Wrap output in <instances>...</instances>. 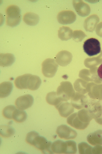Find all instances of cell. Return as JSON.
<instances>
[{
	"label": "cell",
	"instance_id": "1",
	"mask_svg": "<svg viewBox=\"0 0 102 154\" xmlns=\"http://www.w3.org/2000/svg\"><path fill=\"white\" fill-rule=\"evenodd\" d=\"M93 116L88 109H83L72 114L67 119L68 125L77 130H84L88 126Z\"/></svg>",
	"mask_w": 102,
	"mask_h": 154
},
{
	"label": "cell",
	"instance_id": "2",
	"mask_svg": "<svg viewBox=\"0 0 102 154\" xmlns=\"http://www.w3.org/2000/svg\"><path fill=\"white\" fill-rule=\"evenodd\" d=\"M26 141L27 143L35 146L43 153H54L51 150V141H48L35 131H32L27 134Z\"/></svg>",
	"mask_w": 102,
	"mask_h": 154
},
{
	"label": "cell",
	"instance_id": "3",
	"mask_svg": "<svg viewBox=\"0 0 102 154\" xmlns=\"http://www.w3.org/2000/svg\"><path fill=\"white\" fill-rule=\"evenodd\" d=\"M6 24L13 27L18 25L21 21V10L19 7L11 5L7 7L6 10Z\"/></svg>",
	"mask_w": 102,
	"mask_h": 154
},
{
	"label": "cell",
	"instance_id": "4",
	"mask_svg": "<svg viewBox=\"0 0 102 154\" xmlns=\"http://www.w3.org/2000/svg\"><path fill=\"white\" fill-rule=\"evenodd\" d=\"M57 93L63 101L66 102L70 100L76 93L71 83L66 81L60 83V85L57 88Z\"/></svg>",
	"mask_w": 102,
	"mask_h": 154
},
{
	"label": "cell",
	"instance_id": "5",
	"mask_svg": "<svg viewBox=\"0 0 102 154\" xmlns=\"http://www.w3.org/2000/svg\"><path fill=\"white\" fill-rule=\"evenodd\" d=\"M83 49L84 52L89 57L98 55L101 51L100 42L95 38H89L84 42Z\"/></svg>",
	"mask_w": 102,
	"mask_h": 154
},
{
	"label": "cell",
	"instance_id": "6",
	"mask_svg": "<svg viewBox=\"0 0 102 154\" xmlns=\"http://www.w3.org/2000/svg\"><path fill=\"white\" fill-rule=\"evenodd\" d=\"M42 72L47 78H53L58 70V64L55 59L48 58L44 61L42 64Z\"/></svg>",
	"mask_w": 102,
	"mask_h": 154
},
{
	"label": "cell",
	"instance_id": "7",
	"mask_svg": "<svg viewBox=\"0 0 102 154\" xmlns=\"http://www.w3.org/2000/svg\"><path fill=\"white\" fill-rule=\"evenodd\" d=\"M56 133L59 137L66 140L75 139L77 135V133L75 130L65 125L58 126Z\"/></svg>",
	"mask_w": 102,
	"mask_h": 154
},
{
	"label": "cell",
	"instance_id": "8",
	"mask_svg": "<svg viewBox=\"0 0 102 154\" xmlns=\"http://www.w3.org/2000/svg\"><path fill=\"white\" fill-rule=\"evenodd\" d=\"M59 23L63 25L70 24L74 23L76 19V15L71 11H63L59 12L57 16Z\"/></svg>",
	"mask_w": 102,
	"mask_h": 154
},
{
	"label": "cell",
	"instance_id": "9",
	"mask_svg": "<svg viewBox=\"0 0 102 154\" xmlns=\"http://www.w3.org/2000/svg\"><path fill=\"white\" fill-rule=\"evenodd\" d=\"M34 102L33 96L29 94L19 97L15 103L16 107L20 110H24L32 106Z\"/></svg>",
	"mask_w": 102,
	"mask_h": 154
},
{
	"label": "cell",
	"instance_id": "10",
	"mask_svg": "<svg viewBox=\"0 0 102 154\" xmlns=\"http://www.w3.org/2000/svg\"><path fill=\"white\" fill-rule=\"evenodd\" d=\"M98 69V67H94L91 68L90 70H89L87 69H82L80 72L79 76L85 80L93 81L97 83H101V81L99 79L98 74L97 75Z\"/></svg>",
	"mask_w": 102,
	"mask_h": 154
},
{
	"label": "cell",
	"instance_id": "11",
	"mask_svg": "<svg viewBox=\"0 0 102 154\" xmlns=\"http://www.w3.org/2000/svg\"><path fill=\"white\" fill-rule=\"evenodd\" d=\"M71 99L72 106L78 110L86 108L88 105V99L86 96L78 92L76 93Z\"/></svg>",
	"mask_w": 102,
	"mask_h": 154
},
{
	"label": "cell",
	"instance_id": "12",
	"mask_svg": "<svg viewBox=\"0 0 102 154\" xmlns=\"http://www.w3.org/2000/svg\"><path fill=\"white\" fill-rule=\"evenodd\" d=\"M73 4L74 9L79 16L84 17L88 16L90 14V7L83 1H74Z\"/></svg>",
	"mask_w": 102,
	"mask_h": 154
},
{
	"label": "cell",
	"instance_id": "13",
	"mask_svg": "<svg viewBox=\"0 0 102 154\" xmlns=\"http://www.w3.org/2000/svg\"><path fill=\"white\" fill-rule=\"evenodd\" d=\"M87 91L91 98L102 100V84L98 85L93 83L88 84Z\"/></svg>",
	"mask_w": 102,
	"mask_h": 154
},
{
	"label": "cell",
	"instance_id": "14",
	"mask_svg": "<svg viewBox=\"0 0 102 154\" xmlns=\"http://www.w3.org/2000/svg\"><path fill=\"white\" fill-rule=\"evenodd\" d=\"M73 56L70 52L66 51L59 52L56 56V61L59 65L66 66L71 63Z\"/></svg>",
	"mask_w": 102,
	"mask_h": 154
},
{
	"label": "cell",
	"instance_id": "15",
	"mask_svg": "<svg viewBox=\"0 0 102 154\" xmlns=\"http://www.w3.org/2000/svg\"><path fill=\"white\" fill-rule=\"evenodd\" d=\"M100 20L99 17L95 14L91 15L84 21V27L87 32H92L95 31Z\"/></svg>",
	"mask_w": 102,
	"mask_h": 154
},
{
	"label": "cell",
	"instance_id": "16",
	"mask_svg": "<svg viewBox=\"0 0 102 154\" xmlns=\"http://www.w3.org/2000/svg\"><path fill=\"white\" fill-rule=\"evenodd\" d=\"M59 111L60 115L63 117L67 118L73 113L74 109L71 104L68 102H62L59 105L55 106Z\"/></svg>",
	"mask_w": 102,
	"mask_h": 154
},
{
	"label": "cell",
	"instance_id": "17",
	"mask_svg": "<svg viewBox=\"0 0 102 154\" xmlns=\"http://www.w3.org/2000/svg\"><path fill=\"white\" fill-rule=\"evenodd\" d=\"M87 140L92 145H102V130H98L89 134Z\"/></svg>",
	"mask_w": 102,
	"mask_h": 154
},
{
	"label": "cell",
	"instance_id": "18",
	"mask_svg": "<svg viewBox=\"0 0 102 154\" xmlns=\"http://www.w3.org/2000/svg\"><path fill=\"white\" fill-rule=\"evenodd\" d=\"M41 83V79L39 76L30 74L27 81V89L32 91H36L39 88Z\"/></svg>",
	"mask_w": 102,
	"mask_h": 154
},
{
	"label": "cell",
	"instance_id": "19",
	"mask_svg": "<svg viewBox=\"0 0 102 154\" xmlns=\"http://www.w3.org/2000/svg\"><path fill=\"white\" fill-rule=\"evenodd\" d=\"M15 61L13 54L9 53L0 54V66L1 67L11 66Z\"/></svg>",
	"mask_w": 102,
	"mask_h": 154
},
{
	"label": "cell",
	"instance_id": "20",
	"mask_svg": "<svg viewBox=\"0 0 102 154\" xmlns=\"http://www.w3.org/2000/svg\"><path fill=\"white\" fill-rule=\"evenodd\" d=\"M73 30L68 27H60L58 31L59 38L63 41H67L73 38Z\"/></svg>",
	"mask_w": 102,
	"mask_h": 154
},
{
	"label": "cell",
	"instance_id": "21",
	"mask_svg": "<svg viewBox=\"0 0 102 154\" xmlns=\"http://www.w3.org/2000/svg\"><path fill=\"white\" fill-rule=\"evenodd\" d=\"M23 20L28 25L35 26L38 24L39 21V17L38 14L33 12H27L24 14Z\"/></svg>",
	"mask_w": 102,
	"mask_h": 154
},
{
	"label": "cell",
	"instance_id": "22",
	"mask_svg": "<svg viewBox=\"0 0 102 154\" xmlns=\"http://www.w3.org/2000/svg\"><path fill=\"white\" fill-rule=\"evenodd\" d=\"M13 85L10 82H4L0 84V97H6L10 95L13 89Z\"/></svg>",
	"mask_w": 102,
	"mask_h": 154
},
{
	"label": "cell",
	"instance_id": "23",
	"mask_svg": "<svg viewBox=\"0 0 102 154\" xmlns=\"http://www.w3.org/2000/svg\"><path fill=\"white\" fill-rule=\"evenodd\" d=\"M29 75L30 74H27L17 77L14 81L16 88L20 89H27V81Z\"/></svg>",
	"mask_w": 102,
	"mask_h": 154
},
{
	"label": "cell",
	"instance_id": "24",
	"mask_svg": "<svg viewBox=\"0 0 102 154\" xmlns=\"http://www.w3.org/2000/svg\"><path fill=\"white\" fill-rule=\"evenodd\" d=\"M46 99L47 103L49 105L55 106L63 102L57 95L56 92H51L48 93L47 95Z\"/></svg>",
	"mask_w": 102,
	"mask_h": 154
},
{
	"label": "cell",
	"instance_id": "25",
	"mask_svg": "<svg viewBox=\"0 0 102 154\" xmlns=\"http://www.w3.org/2000/svg\"><path fill=\"white\" fill-rule=\"evenodd\" d=\"M86 67L91 68L102 63V51L100 55L96 57L86 59L84 62Z\"/></svg>",
	"mask_w": 102,
	"mask_h": 154
},
{
	"label": "cell",
	"instance_id": "26",
	"mask_svg": "<svg viewBox=\"0 0 102 154\" xmlns=\"http://www.w3.org/2000/svg\"><path fill=\"white\" fill-rule=\"evenodd\" d=\"M51 148L54 153L64 154L65 142L61 140H57L52 143Z\"/></svg>",
	"mask_w": 102,
	"mask_h": 154
},
{
	"label": "cell",
	"instance_id": "27",
	"mask_svg": "<svg viewBox=\"0 0 102 154\" xmlns=\"http://www.w3.org/2000/svg\"><path fill=\"white\" fill-rule=\"evenodd\" d=\"M27 118V114L25 111L16 109L12 114V119L16 122L21 123L24 122Z\"/></svg>",
	"mask_w": 102,
	"mask_h": 154
},
{
	"label": "cell",
	"instance_id": "28",
	"mask_svg": "<svg viewBox=\"0 0 102 154\" xmlns=\"http://www.w3.org/2000/svg\"><path fill=\"white\" fill-rule=\"evenodd\" d=\"M87 82L83 79H78L74 83V87L76 91L78 93L84 94L86 93L87 91Z\"/></svg>",
	"mask_w": 102,
	"mask_h": 154
},
{
	"label": "cell",
	"instance_id": "29",
	"mask_svg": "<svg viewBox=\"0 0 102 154\" xmlns=\"http://www.w3.org/2000/svg\"><path fill=\"white\" fill-rule=\"evenodd\" d=\"M1 135L4 138H9L14 135L15 131L10 126L2 125L1 126Z\"/></svg>",
	"mask_w": 102,
	"mask_h": 154
},
{
	"label": "cell",
	"instance_id": "30",
	"mask_svg": "<svg viewBox=\"0 0 102 154\" xmlns=\"http://www.w3.org/2000/svg\"><path fill=\"white\" fill-rule=\"evenodd\" d=\"M93 149L91 146L86 143H81L78 145L79 152L80 154L92 153Z\"/></svg>",
	"mask_w": 102,
	"mask_h": 154
},
{
	"label": "cell",
	"instance_id": "31",
	"mask_svg": "<svg viewBox=\"0 0 102 154\" xmlns=\"http://www.w3.org/2000/svg\"><path fill=\"white\" fill-rule=\"evenodd\" d=\"M16 109L13 105L7 106L5 107L2 112V115L4 118L8 119H12V114Z\"/></svg>",
	"mask_w": 102,
	"mask_h": 154
},
{
	"label": "cell",
	"instance_id": "32",
	"mask_svg": "<svg viewBox=\"0 0 102 154\" xmlns=\"http://www.w3.org/2000/svg\"><path fill=\"white\" fill-rule=\"evenodd\" d=\"M66 154H75L77 152L76 144L74 141L69 140L66 141Z\"/></svg>",
	"mask_w": 102,
	"mask_h": 154
},
{
	"label": "cell",
	"instance_id": "33",
	"mask_svg": "<svg viewBox=\"0 0 102 154\" xmlns=\"http://www.w3.org/2000/svg\"><path fill=\"white\" fill-rule=\"evenodd\" d=\"M86 36V35L81 30H75L73 32V38L77 42H81Z\"/></svg>",
	"mask_w": 102,
	"mask_h": 154
},
{
	"label": "cell",
	"instance_id": "34",
	"mask_svg": "<svg viewBox=\"0 0 102 154\" xmlns=\"http://www.w3.org/2000/svg\"><path fill=\"white\" fill-rule=\"evenodd\" d=\"M92 153L102 154V146L101 145H96L93 149Z\"/></svg>",
	"mask_w": 102,
	"mask_h": 154
},
{
	"label": "cell",
	"instance_id": "35",
	"mask_svg": "<svg viewBox=\"0 0 102 154\" xmlns=\"http://www.w3.org/2000/svg\"><path fill=\"white\" fill-rule=\"evenodd\" d=\"M96 32L97 35L102 38V26L101 22L97 25L96 28Z\"/></svg>",
	"mask_w": 102,
	"mask_h": 154
},
{
	"label": "cell",
	"instance_id": "36",
	"mask_svg": "<svg viewBox=\"0 0 102 154\" xmlns=\"http://www.w3.org/2000/svg\"><path fill=\"white\" fill-rule=\"evenodd\" d=\"M98 78L100 80L102 81V64L99 67L97 70Z\"/></svg>",
	"mask_w": 102,
	"mask_h": 154
},
{
	"label": "cell",
	"instance_id": "37",
	"mask_svg": "<svg viewBox=\"0 0 102 154\" xmlns=\"http://www.w3.org/2000/svg\"><path fill=\"white\" fill-rule=\"evenodd\" d=\"M96 122L97 123L100 124V125H102V116L101 118L96 120Z\"/></svg>",
	"mask_w": 102,
	"mask_h": 154
},
{
	"label": "cell",
	"instance_id": "38",
	"mask_svg": "<svg viewBox=\"0 0 102 154\" xmlns=\"http://www.w3.org/2000/svg\"><path fill=\"white\" fill-rule=\"evenodd\" d=\"M101 26H102V22H101Z\"/></svg>",
	"mask_w": 102,
	"mask_h": 154
}]
</instances>
